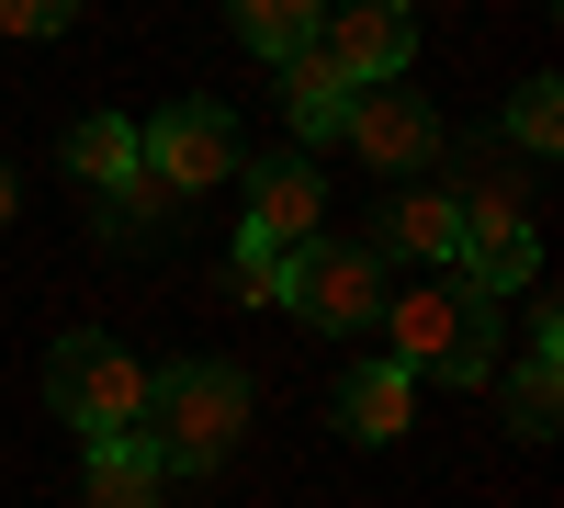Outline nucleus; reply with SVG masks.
<instances>
[{"label":"nucleus","instance_id":"f257e3e1","mask_svg":"<svg viewBox=\"0 0 564 508\" xmlns=\"http://www.w3.org/2000/svg\"><path fill=\"white\" fill-rule=\"evenodd\" d=\"M372 328L406 385H497V305H475L452 271H417L406 294H384Z\"/></svg>","mask_w":564,"mask_h":508},{"label":"nucleus","instance_id":"f03ea898","mask_svg":"<svg viewBox=\"0 0 564 508\" xmlns=\"http://www.w3.org/2000/svg\"><path fill=\"white\" fill-rule=\"evenodd\" d=\"M135 441L159 452V475H215L226 452L249 441V374H226V361H170L148 385Z\"/></svg>","mask_w":564,"mask_h":508},{"label":"nucleus","instance_id":"7ed1b4c3","mask_svg":"<svg viewBox=\"0 0 564 508\" xmlns=\"http://www.w3.org/2000/svg\"><path fill=\"white\" fill-rule=\"evenodd\" d=\"M148 385H159V374H148L124 339H102V328H68L57 350H45V407H57L79 441H135Z\"/></svg>","mask_w":564,"mask_h":508},{"label":"nucleus","instance_id":"20e7f679","mask_svg":"<svg viewBox=\"0 0 564 508\" xmlns=\"http://www.w3.org/2000/svg\"><path fill=\"white\" fill-rule=\"evenodd\" d=\"M339 148H350L361 170H384V181H430V170L452 159V125L430 114V90H417V79H361Z\"/></svg>","mask_w":564,"mask_h":508},{"label":"nucleus","instance_id":"39448f33","mask_svg":"<svg viewBox=\"0 0 564 508\" xmlns=\"http://www.w3.org/2000/svg\"><path fill=\"white\" fill-rule=\"evenodd\" d=\"M384 294L395 283H384V260H372V238H327V226H316V238L294 249V294H282V305H294L305 328H327V339H361Z\"/></svg>","mask_w":564,"mask_h":508},{"label":"nucleus","instance_id":"423d86ee","mask_svg":"<svg viewBox=\"0 0 564 508\" xmlns=\"http://www.w3.org/2000/svg\"><path fill=\"white\" fill-rule=\"evenodd\" d=\"M148 170L170 181L181 204H193V193H226V181L249 170V148H238V114H226V102H170V114L148 125Z\"/></svg>","mask_w":564,"mask_h":508},{"label":"nucleus","instance_id":"0eeeda50","mask_svg":"<svg viewBox=\"0 0 564 508\" xmlns=\"http://www.w3.org/2000/svg\"><path fill=\"white\" fill-rule=\"evenodd\" d=\"M316 45H327L350 79H406V68H417V12H406V0H327V12H316Z\"/></svg>","mask_w":564,"mask_h":508},{"label":"nucleus","instance_id":"6e6552de","mask_svg":"<svg viewBox=\"0 0 564 508\" xmlns=\"http://www.w3.org/2000/svg\"><path fill=\"white\" fill-rule=\"evenodd\" d=\"M452 249H463L452 181H384V204H372V260H430V271H452Z\"/></svg>","mask_w":564,"mask_h":508},{"label":"nucleus","instance_id":"1a4fd4ad","mask_svg":"<svg viewBox=\"0 0 564 508\" xmlns=\"http://www.w3.org/2000/svg\"><path fill=\"white\" fill-rule=\"evenodd\" d=\"M249 181V238H271V249H305L316 226H327V170L294 148V159H260V170H238Z\"/></svg>","mask_w":564,"mask_h":508},{"label":"nucleus","instance_id":"9d476101","mask_svg":"<svg viewBox=\"0 0 564 508\" xmlns=\"http://www.w3.org/2000/svg\"><path fill=\"white\" fill-rule=\"evenodd\" d=\"M452 204H463V226H531V204H542V170L508 148V136L486 125L475 148H463V181H452Z\"/></svg>","mask_w":564,"mask_h":508},{"label":"nucleus","instance_id":"9b49d317","mask_svg":"<svg viewBox=\"0 0 564 508\" xmlns=\"http://www.w3.org/2000/svg\"><path fill=\"white\" fill-rule=\"evenodd\" d=\"M327 419H339V441L384 452V441H406V430H417V385L395 374V361H350L339 396H327Z\"/></svg>","mask_w":564,"mask_h":508},{"label":"nucleus","instance_id":"f8f14e48","mask_svg":"<svg viewBox=\"0 0 564 508\" xmlns=\"http://www.w3.org/2000/svg\"><path fill=\"white\" fill-rule=\"evenodd\" d=\"M350 90H361V79L327 57V45H294V57H282V125H294V148H305V159L350 125Z\"/></svg>","mask_w":564,"mask_h":508},{"label":"nucleus","instance_id":"ddd939ff","mask_svg":"<svg viewBox=\"0 0 564 508\" xmlns=\"http://www.w3.org/2000/svg\"><path fill=\"white\" fill-rule=\"evenodd\" d=\"M452 283L475 294V305H497V294H531V283H542V226H463Z\"/></svg>","mask_w":564,"mask_h":508},{"label":"nucleus","instance_id":"4468645a","mask_svg":"<svg viewBox=\"0 0 564 508\" xmlns=\"http://www.w3.org/2000/svg\"><path fill=\"white\" fill-rule=\"evenodd\" d=\"M79 497H90V508H159L170 475H159L148 441H90V452H79Z\"/></svg>","mask_w":564,"mask_h":508},{"label":"nucleus","instance_id":"2eb2a0df","mask_svg":"<svg viewBox=\"0 0 564 508\" xmlns=\"http://www.w3.org/2000/svg\"><path fill=\"white\" fill-rule=\"evenodd\" d=\"M68 170H79V193H124V181L148 170V136L124 114H79L68 125Z\"/></svg>","mask_w":564,"mask_h":508},{"label":"nucleus","instance_id":"dca6fc26","mask_svg":"<svg viewBox=\"0 0 564 508\" xmlns=\"http://www.w3.org/2000/svg\"><path fill=\"white\" fill-rule=\"evenodd\" d=\"M316 12H327V0H226V23H238V45H249V57H294V45H316Z\"/></svg>","mask_w":564,"mask_h":508},{"label":"nucleus","instance_id":"f3484780","mask_svg":"<svg viewBox=\"0 0 564 508\" xmlns=\"http://www.w3.org/2000/svg\"><path fill=\"white\" fill-rule=\"evenodd\" d=\"M215 294H226V305H282V294H294V249H271V238L238 226V249L215 260Z\"/></svg>","mask_w":564,"mask_h":508},{"label":"nucleus","instance_id":"a211bd4d","mask_svg":"<svg viewBox=\"0 0 564 508\" xmlns=\"http://www.w3.org/2000/svg\"><path fill=\"white\" fill-rule=\"evenodd\" d=\"M497 136H508L531 170H553V148H564V90H553V79H520V102H508Z\"/></svg>","mask_w":564,"mask_h":508},{"label":"nucleus","instance_id":"6ab92c4d","mask_svg":"<svg viewBox=\"0 0 564 508\" xmlns=\"http://www.w3.org/2000/svg\"><path fill=\"white\" fill-rule=\"evenodd\" d=\"M553 419H564V361H508V430L553 441Z\"/></svg>","mask_w":564,"mask_h":508},{"label":"nucleus","instance_id":"aec40b11","mask_svg":"<svg viewBox=\"0 0 564 508\" xmlns=\"http://www.w3.org/2000/svg\"><path fill=\"white\" fill-rule=\"evenodd\" d=\"M181 215V193H170V181L159 170H135L124 181V193H102V226H113V238H159V226Z\"/></svg>","mask_w":564,"mask_h":508},{"label":"nucleus","instance_id":"412c9836","mask_svg":"<svg viewBox=\"0 0 564 508\" xmlns=\"http://www.w3.org/2000/svg\"><path fill=\"white\" fill-rule=\"evenodd\" d=\"M79 0H0V34H68Z\"/></svg>","mask_w":564,"mask_h":508},{"label":"nucleus","instance_id":"4be33fe9","mask_svg":"<svg viewBox=\"0 0 564 508\" xmlns=\"http://www.w3.org/2000/svg\"><path fill=\"white\" fill-rule=\"evenodd\" d=\"M520 361H564V305L531 294V328H520Z\"/></svg>","mask_w":564,"mask_h":508},{"label":"nucleus","instance_id":"5701e85b","mask_svg":"<svg viewBox=\"0 0 564 508\" xmlns=\"http://www.w3.org/2000/svg\"><path fill=\"white\" fill-rule=\"evenodd\" d=\"M12 215H23V170L0 159V226H12Z\"/></svg>","mask_w":564,"mask_h":508}]
</instances>
